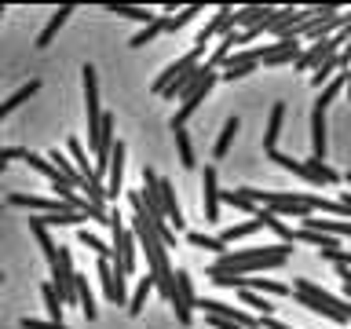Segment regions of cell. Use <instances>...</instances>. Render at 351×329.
I'll return each mask as SVG.
<instances>
[{"instance_id": "38", "label": "cell", "mask_w": 351, "mask_h": 329, "mask_svg": "<svg viewBox=\"0 0 351 329\" xmlns=\"http://www.w3.org/2000/svg\"><path fill=\"white\" fill-rule=\"evenodd\" d=\"M186 245L191 249H205V252H216V256H223L227 245L213 234H202V230H186Z\"/></svg>"}, {"instance_id": "27", "label": "cell", "mask_w": 351, "mask_h": 329, "mask_svg": "<svg viewBox=\"0 0 351 329\" xmlns=\"http://www.w3.org/2000/svg\"><path fill=\"white\" fill-rule=\"evenodd\" d=\"M154 289H158V285H154V274L147 271V274H143V278L136 282L132 296H128V315H132V318H139V315H143V307H147V296H150Z\"/></svg>"}, {"instance_id": "11", "label": "cell", "mask_w": 351, "mask_h": 329, "mask_svg": "<svg viewBox=\"0 0 351 329\" xmlns=\"http://www.w3.org/2000/svg\"><path fill=\"white\" fill-rule=\"evenodd\" d=\"M197 307H202L205 315L213 318H227V322H234L241 329H260V318L245 311V307H234V304H223V300H213V296H205V300H197Z\"/></svg>"}, {"instance_id": "39", "label": "cell", "mask_w": 351, "mask_h": 329, "mask_svg": "<svg viewBox=\"0 0 351 329\" xmlns=\"http://www.w3.org/2000/svg\"><path fill=\"white\" fill-rule=\"evenodd\" d=\"M77 304H81V311H84L88 322H95V318H99L95 296H92V289H88V278H84V274H77Z\"/></svg>"}, {"instance_id": "15", "label": "cell", "mask_w": 351, "mask_h": 329, "mask_svg": "<svg viewBox=\"0 0 351 329\" xmlns=\"http://www.w3.org/2000/svg\"><path fill=\"white\" fill-rule=\"evenodd\" d=\"M99 282H103V296L110 304H125L128 307V289H125V274H121L110 260H99Z\"/></svg>"}, {"instance_id": "16", "label": "cell", "mask_w": 351, "mask_h": 329, "mask_svg": "<svg viewBox=\"0 0 351 329\" xmlns=\"http://www.w3.org/2000/svg\"><path fill=\"white\" fill-rule=\"evenodd\" d=\"M271 19H274V8H267V4L234 8V29H260V33H267Z\"/></svg>"}, {"instance_id": "20", "label": "cell", "mask_w": 351, "mask_h": 329, "mask_svg": "<svg viewBox=\"0 0 351 329\" xmlns=\"http://www.w3.org/2000/svg\"><path fill=\"white\" fill-rule=\"evenodd\" d=\"M326 150H329V125H326V110H311V158L315 161H326Z\"/></svg>"}, {"instance_id": "3", "label": "cell", "mask_w": 351, "mask_h": 329, "mask_svg": "<svg viewBox=\"0 0 351 329\" xmlns=\"http://www.w3.org/2000/svg\"><path fill=\"white\" fill-rule=\"evenodd\" d=\"M289 296L300 307H307L311 315L329 318L333 326H348L351 322V304L340 300V296H333L329 289H322V285L311 282V278H293V293Z\"/></svg>"}, {"instance_id": "2", "label": "cell", "mask_w": 351, "mask_h": 329, "mask_svg": "<svg viewBox=\"0 0 351 329\" xmlns=\"http://www.w3.org/2000/svg\"><path fill=\"white\" fill-rule=\"evenodd\" d=\"M293 256V245H252V249H227L223 256H216V263H208L213 271H230V274H256L271 267H285Z\"/></svg>"}, {"instance_id": "30", "label": "cell", "mask_w": 351, "mask_h": 329, "mask_svg": "<svg viewBox=\"0 0 351 329\" xmlns=\"http://www.w3.org/2000/svg\"><path fill=\"white\" fill-rule=\"evenodd\" d=\"M37 92H40V81H26V84H22L19 92H15V95H8L4 103H0V121H4L8 114H15V110H19L22 103H29V99L37 95Z\"/></svg>"}, {"instance_id": "7", "label": "cell", "mask_w": 351, "mask_h": 329, "mask_svg": "<svg viewBox=\"0 0 351 329\" xmlns=\"http://www.w3.org/2000/svg\"><path fill=\"white\" fill-rule=\"evenodd\" d=\"M216 81H219V70H213V66H208L202 81H197V84L191 88V92H186V95L180 99V110H176V114H172L169 128H186V121H191V117L197 114V110H202V103L208 99V92H213V88H216Z\"/></svg>"}, {"instance_id": "21", "label": "cell", "mask_w": 351, "mask_h": 329, "mask_svg": "<svg viewBox=\"0 0 351 329\" xmlns=\"http://www.w3.org/2000/svg\"><path fill=\"white\" fill-rule=\"evenodd\" d=\"M282 125H285V103L278 99V103L271 106V114H267V128H263V154L278 150V136H282Z\"/></svg>"}, {"instance_id": "47", "label": "cell", "mask_w": 351, "mask_h": 329, "mask_svg": "<svg viewBox=\"0 0 351 329\" xmlns=\"http://www.w3.org/2000/svg\"><path fill=\"white\" fill-rule=\"evenodd\" d=\"M322 260L329 263H337V267H348L351 271V249H326V252H318Z\"/></svg>"}, {"instance_id": "51", "label": "cell", "mask_w": 351, "mask_h": 329, "mask_svg": "<svg viewBox=\"0 0 351 329\" xmlns=\"http://www.w3.org/2000/svg\"><path fill=\"white\" fill-rule=\"evenodd\" d=\"M337 202H340V205H348V208H351V191H340V197H337Z\"/></svg>"}, {"instance_id": "32", "label": "cell", "mask_w": 351, "mask_h": 329, "mask_svg": "<svg viewBox=\"0 0 351 329\" xmlns=\"http://www.w3.org/2000/svg\"><path fill=\"white\" fill-rule=\"evenodd\" d=\"M66 150H70V161L77 164V172H81L84 180H95V164L88 161V154H84V143L77 139V136H70V139H66Z\"/></svg>"}, {"instance_id": "13", "label": "cell", "mask_w": 351, "mask_h": 329, "mask_svg": "<svg viewBox=\"0 0 351 329\" xmlns=\"http://www.w3.org/2000/svg\"><path fill=\"white\" fill-rule=\"evenodd\" d=\"M219 205H223L219 172H216V164H205V172H202V212H205V223H216L219 219Z\"/></svg>"}, {"instance_id": "53", "label": "cell", "mask_w": 351, "mask_h": 329, "mask_svg": "<svg viewBox=\"0 0 351 329\" xmlns=\"http://www.w3.org/2000/svg\"><path fill=\"white\" fill-rule=\"evenodd\" d=\"M4 172H8V164H4V161H0V175H4Z\"/></svg>"}, {"instance_id": "35", "label": "cell", "mask_w": 351, "mask_h": 329, "mask_svg": "<svg viewBox=\"0 0 351 329\" xmlns=\"http://www.w3.org/2000/svg\"><path fill=\"white\" fill-rule=\"evenodd\" d=\"M337 73H344V66H340V55H333V59H326L322 66H315V70H311V84L318 88V92H322V88H326L329 81H333Z\"/></svg>"}, {"instance_id": "12", "label": "cell", "mask_w": 351, "mask_h": 329, "mask_svg": "<svg viewBox=\"0 0 351 329\" xmlns=\"http://www.w3.org/2000/svg\"><path fill=\"white\" fill-rule=\"evenodd\" d=\"M300 51H304L300 37H282V40H274V44H263V48H256V55H260L263 66H289V62L300 59Z\"/></svg>"}, {"instance_id": "18", "label": "cell", "mask_w": 351, "mask_h": 329, "mask_svg": "<svg viewBox=\"0 0 351 329\" xmlns=\"http://www.w3.org/2000/svg\"><path fill=\"white\" fill-rule=\"evenodd\" d=\"M158 197H161V208H165V219H169V227H172V230H186V216H183L180 202H176V186H172V180H161V183H158Z\"/></svg>"}, {"instance_id": "9", "label": "cell", "mask_w": 351, "mask_h": 329, "mask_svg": "<svg viewBox=\"0 0 351 329\" xmlns=\"http://www.w3.org/2000/svg\"><path fill=\"white\" fill-rule=\"evenodd\" d=\"M169 307L176 311V322H180V326H191L194 307H197V293H194V278H191V271H186V267L176 271V300H172Z\"/></svg>"}, {"instance_id": "45", "label": "cell", "mask_w": 351, "mask_h": 329, "mask_svg": "<svg viewBox=\"0 0 351 329\" xmlns=\"http://www.w3.org/2000/svg\"><path fill=\"white\" fill-rule=\"evenodd\" d=\"M194 15H202V8H197V4H191V8H180V11H176V15L169 19V33L183 29V26H186V22H191Z\"/></svg>"}, {"instance_id": "14", "label": "cell", "mask_w": 351, "mask_h": 329, "mask_svg": "<svg viewBox=\"0 0 351 329\" xmlns=\"http://www.w3.org/2000/svg\"><path fill=\"white\" fill-rule=\"evenodd\" d=\"M230 29H234V8L223 4V8H216V15L208 19L202 29H197L194 48H208V40H213V37H227Z\"/></svg>"}, {"instance_id": "17", "label": "cell", "mask_w": 351, "mask_h": 329, "mask_svg": "<svg viewBox=\"0 0 351 329\" xmlns=\"http://www.w3.org/2000/svg\"><path fill=\"white\" fill-rule=\"evenodd\" d=\"M8 205H15V208H29V212H37V216H51V212H62V202L59 197H40V194H8Z\"/></svg>"}, {"instance_id": "34", "label": "cell", "mask_w": 351, "mask_h": 329, "mask_svg": "<svg viewBox=\"0 0 351 329\" xmlns=\"http://www.w3.org/2000/svg\"><path fill=\"white\" fill-rule=\"evenodd\" d=\"M106 11L110 15H121V19H132V22H143V26H150L158 19L150 8H139V4H106Z\"/></svg>"}, {"instance_id": "6", "label": "cell", "mask_w": 351, "mask_h": 329, "mask_svg": "<svg viewBox=\"0 0 351 329\" xmlns=\"http://www.w3.org/2000/svg\"><path fill=\"white\" fill-rule=\"evenodd\" d=\"M81 84H84V114H88V147L95 154L99 128H103V106H99V70L92 62L81 66Z\"/></svg>"}, {"instance_id": "44", "label": "cell", "mask_w": 351, "mask_h": 329, "mask_svg": "<svg viewBox=\"0 0 351 329\" xmlns=\"http://www.w3.org/2000/svg\"><path fill=\"white\" fill-rule=\"evenodd\" d=\"M260 219H263V227H267V230H274V234L282 238V245H293V230L285 227V223H282V219L274 216V212H267V208H260Z\"/></svg>"}, {"instance_id": "37", "label": "cell", "mask_w": 351, "mask_h": 329, "mask_svg": "<svg viewBox=\"0 0 351 329\" xmlns=\"http://www.w3.org/2000/svg\"><path fill=\"white\" fill-rule=\"evenodd\" d=\"M77 241H81L84 249H92L99 260H114V245H110V241H103L99 234H92V230H77Z\"/></svg>"}, {"instance_id": "28", "label": "cell", "mask_w": 351, "mask_h": 329, "mask_svg": "<svg viewBox=\"0 0 351 329\" xmlns=\"http://www.w3.org/2000/svg\"><path fill=\"white\" fill-rule=\"evenodd\" d=\"M241 132V117L238 114H230L227 121H223V128H219V139H216V147H213V158L219 161V158H227L230 154V143H234V136Z\"/></svg>"}, {"instance_id": "24", "label": "cell", "mask_w": 351, "mask_h": 329, "mask_svg": "<svg viewBox=\"0 0 351 329\" xmlns=\"http://www.w3.org/2000/svg\"><path fill=\"white\" fill-rule=\"evenodd\" d=\"M48 161L55 164V169H59V175H62V180L73 186V191H84V183H88V180H84L81 172H77V164H73L70 158H66V154H59V147L48 150Z\"/></svg>"}, {"instance_id": "40", "label": "cell", "mask_w": 351, "mask_h": 329, "mask_svg": "<svg viewBox=\"0 0 351 329\" xmlns=\"http://www.w3.org/2000/svg\"><path fill=\"white\" fill-rule=\"evenodd\" d=\"M344 88H348V81H344V73H337L333 81H329V84L322 88V92H318V99H315V106H318V110H329V106L337 103V95L344 92Z\"/></svg>"}, {"instance_id": "49", "label": "cell", "mask_w": 351, "mask_h": 329, "mask_svg": "<svg viewBox=\"0 0 351 329\" xmlns=\"http://www.w3.org/2000/svg\"><path fill=\"white\" fill-rule=\"evenodd\" d=\"M337 278L344 282V296H348V304H351V271L348 267H337Z\"/></svg>"}, {"instance_id": "19", "label": "cell", "mask_w": 351, "mask_h": 329, "mask_svg": "<svg viewBox=\"0 0 351 329\" xmlns=\"http://www.w3.org/2000/svg\"><path fill=\"white\" fill-rule=\"evenodd\" d=\"M304 223V230H315V234H326V238H351V219H322V216H307V219H300Z\"/></svg>"}, {"instance_id": "22", "label": "cell", "mask_w": 351, "mask_h": 329, "mask_svg": "<svg viewBox=\"0 0 351 329\" xmlns=\"http://www.w3.org/2000/svg\"><path fill=\"white\" fill-rule=\"evenodd\" d=\"M304 180L307 183H322V186H333V183H340V180H344V175H340L337 169H333V164H326V161H304Z\"/></svg>"}, {"instance_id": "4", "label": "cell", "mask_w": 351, "mask_h": 329, "mask_svg": "<svg viewBox=\"0 0 351 329\" xmlns=\"http://www.w3.org/2000/svg\"><path fill=\"white\" fill-rule=\"evenodd\" d=\"M241 194L252 197L260 208H267L274 216H293V219H307L311 216V194L307 191H256V186H241Z\"/></svg>"}, {"instance_id": "5", "label": "cell", "mask_w": 351, "mask_h": 329, "mask_svg": "<svg viewBox=\"0 0 351 329\" xmlns=\"http://www.w3.org/2000/svg\"><path fill=\"white\" fill-rule=\"evenodd\" d=\"M205 278L223 285V289H249L260 296H289L293 293V285H285L278 278H252V274H230V271H213V267H205Z\"/></svg>"}, {"instance_id": "33", "label": "cell", "mask_w": 351, "mask_h": 329, "mask_svg": "<svg viewBox=\"0 0 351 329\" xmlns=\"http://www.w3.org/2000/svg\"><path fill=\"white\" fill-rule=\"evenodd\" d=\"M161 33H169V19H165V15H158V19L150 22V26H143L128 44H132V48H147V44H154V40L161 37Z\"/></svg>"}, {"instance_id": "8", "label": "cell", "mask_w": 351, "mask_h": 329, "mask_svg": "<svg viewBox=\"0 0 351 329\" xmlns=\"http://www.w3.org/2000/svg\"><path fill=\"white\" fill-rule=\"evenodd\" d=\"M110 234H114V267L125 274H136V267H139V245H136V234H132L128 227H114L110 230Z\"/></svg>"}, {"instance_id": "41", "label": "cell", "mask_w": 351, "mask_h": 329, "mask_svg": "<svg viewBox=\"0 0 351 329\" xmlns=\"http://www.w3.org/2000/svg\"><path fill=\"white\" fill-rule=\"evenodd\" d=\"M22 161H26V164H29L33 172H40L44 180H51V183H59V180H62V175H59V169H55V164H51L48 158H40V154L26 150V158H22Z\"/></svg>"}, {"instance_id": "46", "label": "cell", "mask_w": 351, "mask_h": 329, "mask_svg": "<svg viewBox=\"0 0 351 329\" xmlns=\"http://www.w3.org/2000/svg\"><path fill=\"white\" fill-rule=\"evenodd\" d=\"M19 326L22 329H70V326H66V322H51V318H19Z\"/></svg>"}, {"instance_id": "48", "label": "cell", "mask_w": 351, "mask_h": 329, "mask_svg": "<svg viewBox=\"0 0 351 329\" xmlns=\"http://www.w3.org/2000/svg\"><path fill=\"white\" fill-rule=\"evenodd\" d=\"M19 158H26V150H22V147H0V161H19Z\"/></svg>"}, {"instance_id": "42", "label": "cell", "mask_w": 351, "mask_h": 329, "mask_svg": "<svg viewBox=\"0 0 351 329\" xmlns=\"http://www.w3.org/2000/svg\"><path fill=\"white\" fill-rule=\"evenodd\" d=\"M40 296H44V307H48V318L51 322H62V300H59V293H55V285L51 282H44L40 285Z\"/></svg>"}, {"instance_id": "43", "label": "cell", "mask_w": 351, "mask_h": 329, "mask_svg": "<svg viewBox=\"0 0 351 329\" xmlns=\"http://www.w3.org/2000/svg\"><path fill=\"white\" fill-rule=\"evenodd\" d=\"M223 205L238 208V212H249V216H256V212H260V205L252 202V197L241 194V186H238V191H223Z\"/></svg>"}, {"instance_id": "29", "label": "cell", "mask_w": 351, "mask_h": 329, "mask_svg": "<svg viewBox=\"0 0 351 329\" xmlns=\"http://www.w3.org/2000/svg\"><path fill=\"white\" fill-rule=\"evenodd\" d=\"M256 230H263V219H260V212L256 216H249V219H241V223H230L223 234H219V241L223 245H230V241H241V238H252Z\"/></svg>"}, {"instance_id": "52", "label": "cell", "mask_w": 351, "mask_h": 329, "mask_svg": "<svg viewBox=\"0 0 351 329\" xmlns=\"http://www.w3.org/2000/svg\"><path fill=\"white\" fill-rule=\"evenodd\" d=\"M4 15H8V8H4V4H0V19H4Z\"/></svg>"}, {"instance_id": "31", "label": "cell", "mask_w": 351, "mask_h": 329, "mask_svg": "<svg viewBox=\"0 0 351 329\" xmlns=\"http://www.w3.org/2000/svg\"><path fill=\"white\" fill-rule=\"evenodd\" d=\"M172 139H176V154H180V169L191 172L197 158H194V143H191V132L186 128H172Z\"/></svg>"}, {"instance_id": "25", "label": "cell", "mask_w": 351, "mask_h": 329, "mask_svg": "<svg viewBox=\"0 0 351 329\" xmlns=\"http://www.w3.org/2000/svg\"><path fill=\"white\" fill-rule=\"evenodd\" d=\"M29 230H33V238H37V245H40V252H44V260H48V267H55V263H59V245L51 241V227H44L40 219H33V216H29Z\"/></svg>"}, {"instance_id": "23", "label": "cell", "mask_w": 351, "mask_h": 329, "mask_svg": "<svg viewBox=\"0 0 351 329\" xmlns=\"http://www.w3.org/2000/svg\"><path fill=\"white\" fill-rule=\"evenodd\" d=\"M73 4H62V8H55L51 11V19H48V26H44L40 33H37V48H48V44L55 40V33H59L62 26H66V22H70V15H73Z\"/></svg>"}, {"instance_id": "1", "label": "cell", "mask_w": 351, "mask_h": 329, "mask_svg": "<svg viewBox=\"0 0 351 329\" xmlns=\"http://www.w3.org/2000/svg\"><path fill=\"white\" fill-rule=\"evenodd\" d=\"M128 205H132V234H136V245L147 252V271L154 274V285H158L161 300L172 304L176 300V271L169 263V249H165V241L154 234V223L147 216V205H143V194L132 191L128 194Z\"/></svg>"}, {"instance_id": "36", "label": "cell", "mask_w": 351, "mask_h": 329, "mask_svg": "<svg viewBox=\"0 0 351 329\" xmlns=\"http://www.w3.org/2000/svg\"><path fill=\"white\" fill-rule=\"evenodd\" d=\"M238 300H241V307H249L256 318H267V315H274V304L267 300V296H260V293H249V289H238Z\"/></svg>"}, {"instance_id": "50", "label": "cell", "mask_w": 351, "mask_h": 329, "mask_svg": "<svg viewBox=\"0 0 351 329\" xmlns=\"http://www.w3.org/2000/svg\"><path fill=\"white\" fill-rule=\"evenodd\" d=\"M208 326H213V329H241L234 322H227V318H213V315H208Z\"/></svg>"}, {"instance_id": "10", "label": "cell", "mask_w": 351, "mask_h": 329, "mask_svg": "<svg viewBox=\"0 0 351 329\" xmlns=\"http://www.w3.org/2000/svg\"><path fill=\"white\" fill-rule=\"evenodd\" d=\"M202 55H205V48H191L186 55H180L176 62H169V66H165V73H158V77H154L150 92H154V95H165V88H169V84H176V81H180V77H183L186 70H194V66H202Z\"/></svg>"}, {"instance_id": "26", "label": "cell", "mask_w": 351, "mask_h": 329, "mask_svg": "<svg viewBox=\"0 0 351 329\" xmlns=\"http://www.w3.org/2000/svg\"><path fill=\"white\" fill-rule=\"evenodd\" d=\"M205 70H208V62H205V66H194V70H186V73H183L176 84H169V88H165V95H161V99H172V103H176V99H183V95L191 92V88H194V84L205 77Z\"/></svg>"}]
</instances>
